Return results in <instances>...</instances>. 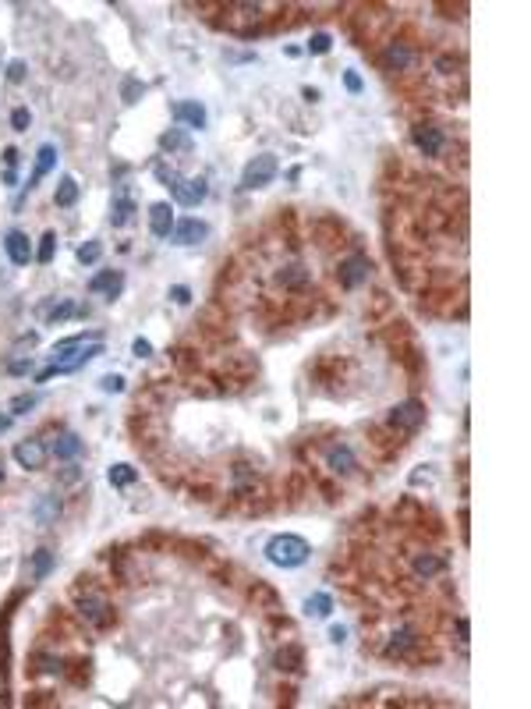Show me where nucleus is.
<instances>
[{
  "label": "nucleus",
  "mask_w": 531,
  "mask_h": 709,
  "mask_svg": "<svg viewBox=\"0 0 531 709\" xmlns=\"http://www.w3.org/2000/svg\"><path fill=\"white\" fill-rule=\"evenodd\" d=\"M96 355H103V344L100 341L85 344V333H75V337H68V341H57L53 351H50V365L43 369V373H36V383H46L53 376H68V373H75V369L89 365Z\"/></svg>",
  "instance_id": "f257e3e1"
},
{
  "label": "nucleus",
  "mask_w": 531,
  "mask_h": 709,
  "mask_svg": "<svg viewBox=\"0 0 531 709\" xmlns=\"http://www.w3.org/2000/svg\"><path fill=\"white\" fill-rule=\"evenodd\" d=\"M152 170H156V177H160L167 189H170V199L177 202V206H199L206 195H209V184H206V177H184L181 170H174V167H167V164H152Z\"/></svg>",
  "instance_id": "f03ea898"
},
{
  "label": "nucleus",
  "mask_w": 531,
  "mask_h": 709,
  "mask_svg": "<svg viewBox=\"0 0 531 709\" xmlns=\"http://www.w3.org/2000/svg\"><path fill=\"white\" fill-rule=\"evenodd\" d=\"M308 557H312L308 539H301V536H294V532H280V536H273V539L266 543V561H269L273 568L291 571V568H301Z\"/></svg>",
  "instance_id": "7ed1b4c3"
},
{
  "label": "nucleus",
  "mask_w": 531,
  "mask_h": 709,
  "mask_svg": "<svg viewBox=\"0 0 531 709\" xmlns=\"http://www.w3.org/2000/svg\"><path fill=\"white\" fill-rule=\"evenodd\" d=\"M276 170H280V164H276L273 152H259V157H252V160L244 164V170H241V189H244V192L266 189V184L276 177Z\"/></svg>",
  "instance_id": "20e7f679"
},
{
  "label": "nucleus",
  "mask_w": 531,
  "mask_h": 709,
  "mask_svg": "<svg viewBox=\"0 0 531 709\" xmlns=\"http://www.w3.org/2000/svg\"><path fill=\"white\" fill-rule=\"evenodd\" d=\"M368 273H372V263H368V256H361V252L348 256V259L340 263V288H348V291L361 288V284L368 281Z\"/></svg>",
  "instance_id": "39448f33"
},
{
  "label": "nucleus",
  "mask_w": 531,
  "mask_h": 709,
  "mask_svg": "<svg viewBox=\"0 0 531 709\" xmlns=\"http://www.w3.org/2000/svg\"><path fill=\"white\" fill-rule=\"evenodd\" d=\"M209 238V224L206 220H195V217H181L174 220V231H170V241L174 245H199Z\"/></svg>",
  "instance_id": "423d86ee"
},
{
  "label": "nucleus",
  "mask_w": 531,
  "mask_h": 709,
  "mask_svg": "<svg viewBox=\"0 0 531 709\" xmlns=\"http://www.w3.org/2000/svg\"><path fill=\"white\" fill-rule=\"evenodd\" d=\"M46 457H50V450H46L43 440H21V444L15 447V461H18L25 472H39V469L46 465Z\"/></svg>",
  "instance_id": "0eeeda50"
},
{
  "label": "nucleus",
  "mask_w": 531,
  "mask_h": 709,
  "mask_svg": "<svg viewBox=\"0 0 531 709\" xmlns=\"http://www.w3.org/2000/svg\"><path fill=\"white\" fill-rule=\"evenodd\" d=\"M415 60H418V53L411 50V43H404V40H390L386 50H383V64L390 71H408V68H415Z\"/></svg>",
  "instance_id": "6e6552de"
},
{
  "label": "nucleus",
  "mask_w": 531,
  "mask_h": 709,
  "mask_svg": "<svg viewBox=\"0 0 531 709\" xmlns=\"http://www.w3.org/2000/svg\"><path fill=\"white\" fill-rule=\"evenodd\" d=\"M411 142L418 146V152H425V157H440L443 146H447L443 132L435 128V125H415V128H411Z\"/></svg>",
  "instance_id": "1a4fd4ad"
},
{
  "label": "nucleus",
  "mask_w": 531,
  "mask_h": 709,
  "mask_svg": "<svg viewBox=\"0 0 531 709\" xmlns=\"http://www.w3.org/2000/svg\"><path fill=\"white\" fill-rule=\"evenodd\" d=\"M422 422H425V408L418 405V401H404V405H397L390 412V426L393 429H408V433H415Z\"/></svg>",
  "instance_id": "9d476101"
},
{
  "label": "nucleus",
  "mask_w": 531,
  "mask_h": 709,
  "mask_svg": "<svg viewBox=\"0 0 531 709\" xmlns=\"http://www.w3.org/2000/svg\"><path fill=\"white\" fill-rule=\"evenodd\" d=\"M124 291V273L120 270H103L89 281V295H107V301H114Z\"/></svg>",
  "instance_id": "9b49d317"
},
{
  "label": "nucleus",
  "mask_w": 531,
  "mask_h": 709,
  "mask_svg": "<svg viewBox=\"0 0 531 709\" xmlns=\"http://www.w3.org/2000/svg\"><path fill=\"white\" fill-rule=\"evenodd\" d=\"M411 571H415V578H418V581H432L435 575H443V571H447V557H440V553H429V550H422V553H415V561H411Z\"/></svg>",
  "instance_id": "f8f14e48"
},
{
  "label": "nucleus",
  "mask_w": 531,
  "mask_h": 709,
  "mask_svg": "<svg viewBox=\"0 0 531 709\" xmlns=\"http://www.w3.org/2000/svg\"><path fill=\"white\" fill-rule=\"evenodd\" d=\"M326 469H330V472H336V475H351V472L358 469L354 450H351L348 444H333V447L326 450Z\"/></svg>",
  "instance_id": "ddd939ff"
},
{
  "label": "nucleus",
  "mask_w": 531,
  "mask_h": 709,
  "mask_svg": "<svg viewBox=\"0 0 531 709\" xmlns=\"http://www.w3.org/2000/svg\"><path fill=\"white\" fill-rule=\"evenodd\" d=\"M4 249H8V259H11L15 266H28V263L36 259L33 245H28V238H25L21 231H8V238H4Z\"/></svg>",
  "instance_id": "4468645a"
},
{
  "label": "nucleus",
  "mask_w": 531,
  "mask_h": 709,
  "mask_svg": "<svg viewBox=\"0 0 531 709\" xmlns=\"http://www.w3.org/2000/svg\"><path fill=\"white\" fill-rule=\"evenodd\" d=\"M53 167H57V146H50V142H46V146H39V152H36V167H33V174H28L25 192H33V189H36V184H39V181H43V177H46Z\"/></svg>",
  "instance_id": "2eb2a0df"
},
{
  "label": "nucleus",
  "mask_w": 531,
  "mask_h": 709,
  "mask_svg": "<svg viewBox=\"0 0 531 709\" xmlns=\"http://www.w3.org/2000/svg\"><path fill=\"white\" fill-rule=\"evenodd\" d=\"M149 231L156 238H170V231H174V209H170V202H152L149 206Z\"/></svg>",
  "instance_id": "dca6fc26"
},
{
  "label": "nucleus",
  "mask_w": 531,
  "mask_h": 709,
  "mask_svg": "<svg viewBox=\"0 0 531 709\" xmlns=\"http://www.w3.org/2000/svg\"><path fill=\"white\" fill-rule=\"evenodd\" d=\"M174 117L181 121V125H188V128H206V107L199 103V100H181V103H174Z\"/></svg>",
  "instance_id": "f3484780"
},
{
  "label": "nucleus",
  "mask_w": 531,
  "mask_h": 709,
  "mask_svg": "<svg viewBox=\"0 0 531 709\" xmlns=\"http://www.w3.org/2000/svg\"><path fill=\"white\" fill-rule=\"evenodd\" d=\"M110 606L100 599V596H78V613L89 621V624H96V628H103V624H110V613H107Z\"/></svg>",
  "instance_id": "a211bd4d"
},
{
  "label": "nucleus",
  "mask_w": 531,
  "mask_h": 709,
  "mask_svg": "<svg viewBox=\"0 0 531 709\" xmlns=\"http://www.w3.org/2000/svg\"><path fill=\"white\" fill-rule=\"evenodd\" d=\"M33 518H36V525H39V529H50L53 521L60 518V500L50 497V493H46V497H39L36 507H33Z\"/></svg>",
  "instance_id": "6ab92c4d"
},
{
  "label": "nucleus",
  "mask_w": 531,
  "mask_h": 709,
  "mask_svg": "<svg viewBox=\"0 0 531 709\" xmlns=\"http://www.w3.org/2000/svg\"><path fill=\"white\" fill-rule=\"evenodd\" d=\"M71 316H82V309H78L71 298H57L50 309H43V320H46V323H64V320H71Z\"/></svg>",
  "instance_id": "aec40b11"
},
{
  "label": "nucleus",
  "mask_w": 531,
  "mask_h": 709,
  "mask_svg": "<svg viewBox=\"0 0 531 709\" xmlns=\"http://www.w3.org/2000/svg\"><path fill=\"white\" fill-rule=\"evenodd\" d=\"M50 450H53V457H60V461H71V457L82 454V437H75V433H60L57 444H53Z\"/></svg>",
  "instance_id": "412c9836"
},
{
  "label": "nucleus",
  "mask_w": 531,
  "mask_h": 709,
  "mask_svg": "<svg viewBox=\"0 0 531 709\" xmlns=\"http://www.w3.org/2000/svg\"><path fill=\"white\" fill-rule=\"evenodd\" d=\"M305 613L308 618H330L333 613V596H326V593H312L308 599H305Z\"/></svg>",
  "instance_id": "4be33fe9"
},
{
  "label": "nucleus",
  "mask_w": 531,
  "mask_h": 709,
  "mask_svg": "<svg viewBox=\"0 0 531 709\" xmlns=\"http://www.w3.org/2000/svg\"><path fill=\"white\" fill-rule=\"evenodd\" d=\"M53 202H57L60 209L75 206V202H78V181H75V177H60L57 192H53Z\"/></svg>",
  "instance_id": "5701e85b"
},
{
  "label": "nucleus",
  "mask_w": 531,
  "mask_h": 709,
  "mask_svg": "<svg viewBox=\"0 0 531 709\" xmlns=\"http://www.w3.org/2000/svg\"><path fill=\"white\" fill-rule=\"evenodd\" d=\"M132 213H135V202H132L128 195H117L114 206H110V224H114V227H124V224L132 220Z\"/></svg>",
  "instance_id": "b1692460"
},
{
  "label": "nucleus",
  "mask_w": 531,
  "mask_h": 709,
  "mask_svg": "<svg viewBox=\"0 0 531 709\" xmlns=\"http://www.w3.org/2000/svg\"><path fill=\"white\" fill-rule=\"evenodd\" d=\"M160 149H167V152H188L192 142H188V135H184L181 128H170V132L160 135Z\"/></svg>",
  "instance_id": "393cba45"
},
{
  "label": "nucleus",
  "mask_w": 531,
  "mask_h": 709,
  "mask_svg": "<svg viewBox=\"0 0 531 709\" xmlns=\"http://www.w3.org/2000/svg\"><path fill=\"white\" fill-rule=\"evenodd\" d=\"M107 479H110V486H117V489H124V486H132L135 479H138V469H132V465H110V472H107Z\"/></svg>",
  "instance_id": "a878e982"
},
{
  "label": "nucleus",
  "mask_w": 531,
  "mask_h": 709,
  "mask_svg": "<svg viewBox=\"0 0 531 709\" xmlns=\"http://www.w3.org/2000/svg\"><path fill=\"white\" fill-rule=\"evenodd\" d=\"M50 568H53V553H50V550L33 553V578H36V581H43V578L50 575Z\"/></svg>",
  "instance_id": "bb28decb"
},
{
  "label": "nucleus",
  "mask_w": 531,
  "mask_h": 709,
  "mask_svg": "<svg viewBox=\"0 0 531 709\" xmlns=\"http://www.w3.org/2000/svg\"><path fill=\"white\" fill-rule=\"evenodd\" d=\"M53 252H57V234L53 231H46L43 234V241H39V249H36V263H53Z\"/></svg>",
  "instance_id": "cd10ccee"
},
{
  "label": "nucleus",
  "mask_w": 531,
  "mask_h": 709,
  "mask_svg": "<svg viewBox=\"0 0 531 709\" xmlns=\"http://www.w3.org/2000/svg\"><path fill=\"white\" fill-rule=\"evenodd\" d=\"M100 256H103V245H100V241H85L82 249H78V263H82V266L100 263Z\"/></svg>",
  "instance_id": "c85d7f7f"
},
{
  "label": "nucleus",
  "mask_w": 531,
  "mask_h": 709,
  "mask_svg": "<svg viewBox=\"0 0 531 709\" xmlns=\"http://www.w3.org/2000/svg\"><path fill=\"white\" fill-rule=\"evenodd\" d=\"M36 405H39V394H18V397L11 401V412H15V415H28Z\"/></svg>",
  "instance_id": "c756f323"
},
{
  "label": "nucleus",
  "mask_w": 531,
  "mask_h": 709,
  "mask_svg": "<svg viewBox=\"0 0 531 709\" xmlns=\"http://www.w3.org/2000/svg\"><path fill=\"white\" fill-rule=\"evenodd\" d=\"M28 125H33V114H28V107H15V110H11V128H15V132H28Z\"/></svg>",
  "instance_id": "7c9ffc66"
},
{
  "label": "nucleus",
  "mask_w": 531,
  "mask_h": 709,
  "mask_svg": "<svg viewBox=\"0 0 531 709\" xmlns=\"http://www.w3.org/2000/svg\"><path fill=\"white\" fill-rule=\"evenodd\" d=\"M330 46H333L330 33H316V36L308 40V53H319V57H323V53H330Z\"/></svg>",
  "instance_id": "2f4dec72"
},
{
  "label": "nucleus",
  "mask_w": 531,
  "mask_h": 709,
  "mask_svg": "<svg viewBox=\"0 0 531 709\" xmlns=\"http://www.w3.org/2000/svg\"><path fill=\"white\" fill-rule=\"evenodd\" d=\"M4 167H8V170H4V181L15 184V181H18V177H15V167H18V149H15V146L4 149Z\"/></svg>",
  "instance_id": "473e14b6"
},
{
  "label": "nucleus",
  "mask_w": 531,
  "mask_h": 709,
  "mask_svg": "<svg viewBox=\"0 0 531 709\" xmlns=\"http://www.w3.org/2000/svg\"><path fill=\"white\" fill-rule=\"evenodd\" d=\"M138 96H145V85L128 78V82H124V103H138Z\"/></svg>",
  "instance_id": "72a5a7b5"
},
{
  "label": "nucleus",
  "mask_w": 531,
  "mask_h": 709,
  "mask_svg": "<svg viewBox=\"0 0 531 709\" xmlns=\"http://www.w3.org/2000/svg\"><path fill=\"white\" fill-rule=\"evenodd\" d=\"M100 390H103V394H120V390H124V376H117V373L103 376V380H100Z\"/></svg>",
  "instance_id": "f704fd0d"
},
{
  "label": "nucleus",
  "mask_w": 531,
  "mask_h": 709,
  "mask_svg": "<svg viewBox=\"0 0 531 709\" xmlns=\"http://www.w3.org/2000/svg\"><path fill=\"white\" fill-rule=\"evenodd\" d=\"M25 71H28V68H25V60H11V64H8V82H11V85L25 82Z\"/></svg>",
  "instance_id": "c9c22d12"
},
{
  "label": "nucleus",
  "mask_w": 531,
  "mask_h": 709,
  "mask_svg": "<svg viewBox=\"0 0 531 709\" xmlns=\"http://www.w3.org/2000/svg\"><path fill=\"white\" fill-rule=\"evenodd\" d=\"M343 85H348V92H361V89H365V82H361L358 71H343Z\"/></svg>",
  "instance_id": "e433bc0d"
},
{
  "label": "nucleus",
  "mask_w": 531,
  "mask_h": 709,
  "mask_svg": "<svg viewBox=\"0 0 531 709\" xmlns=\"http://www.w3.org/2000/svg\"><path fill=\"white\" fill-rule=\"evenodd\" d=\"M132 351H135L138 358H149V355H152V344L142 341V337H135V341H132Z\"/></svg>",
  "instance_id": "4c0bfd02"
},
{
  "label": "nucleus",
  "mask_w": 531,
  "mask_h": 709,
  "mask_svg": "<svg viewBox=\"0 0 531 709\" xmlns=\"http://www.w3.org/2000/svg\"><path fill=\"white\" fill-rule=\"evenodd\" d=\"M170 298H174L177 305H188V301H192V291H188V288H181V284H177V288L170 291Z\"/></svg>",
  "instance_id": "58836bf2"
},
{
  "label": "nucleus",
  "mask_w": 531,
  "mask_h": 709,
  "mask_svg": "<svg viewBox=\"0 0 531 709\" xmlns=\"http://www.w3.org/2000/svg\"><path fill=\"white\" fill-rule=\"evenodd\" d=\"M330 642H336V645H340V642H348V628H343V624H333V628H330Z\"/></svg>",
  "instance_id": "ea45409f"
},
{
  "label": "nucleus",
  "mask_w": 531,
  "mask_h": 709,
  "mask_svg": "<svg viewBox=\"0 0 531 709\" xmlns=\"http://www.w3.org/2000/svg\"><path fill=\"white\" fill-rule=\"evenodd\" d=\"M8 429H11V415H0V437H4Z\"/></svg>",
  "instance_id": "a19ab883"
},
{
  "label": "nucleus",
  "mask_w": 531,
  "mask_h": 709,
  "mask_svg": "<svg viewBox=\"0 0 531 709\" xmlns=\"http://www.w3.org/2000/svg\"><path fill=\"white\" fill-rule=\"evenodd\" d=\"M0 482H4V469H0Z\"/></svg>",
  "instance_id": "79ce46f5"
}]
</instances>
